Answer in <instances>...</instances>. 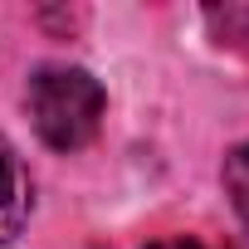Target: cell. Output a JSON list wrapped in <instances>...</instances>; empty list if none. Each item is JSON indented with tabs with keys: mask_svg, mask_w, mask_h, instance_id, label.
I'll return each mask as SVG.
<instances>
[{
	"mask_svg": "<svg viewBox=\"0 0 249 249\" xmlns=\"http://www.w3.org/2000/svg\"><path fill=\"white\" fill-rule=\"evenodd\" d=\"M25 107H30V122L44 147L54 152H78L98 137L103 127V107H107V93L103 83L88 73V69H64V64H49L30 78L25 88Z\"/></svg>",
	"mask_w": 249,
	"mask_h": 249,
	"instance_id": "obj_1",
	"label": "cell"
},
{
	"mask_svg": "<svg viewBox=\"0 0 249 249\" xmlns=\"http://www.w3.org/2000/svg\"><path fill=\"white\" fill-rule=\"evenodd\" d=\"M147 249H205V244H196V239H157Z\"/></svg>",
	"mask_w": 249,
	"mask_h": 249,
	"instance_id": "obj_4",
	"label": "cell"
},
{
	"mask_svg": "<svg viewBox=\"0 0 249 249\" xmlns=\"http://www.w3.org/2000/svg\"><path fill=\"white\" fill-rule=\"evenodd\" d=\"M30 200H35L30 171H25L20 152L10 147V137H0V244H10V239L25 230Z\"/></svg>",
	"mask_w": 249,
	"mask_h": 249,
	"instance_id": "obj_2",
	"label": "cell"
},
{
	"mask_svg": "<svg viewBox=\"0 0 249 249\" xmlns=\"http://www.w3.org/2000/svg\"><path fill=\"white\" fill-rule=\"evenodd\" d=\"M225 196H230L234 215L249 225V142H239V147L225 157Z\"/></svg>",
	"mask_w": 249,
	"mask_h": 249,
	"instance_id": "obj_3",
	"label": "cell"
}]
</instances>
